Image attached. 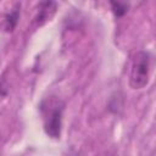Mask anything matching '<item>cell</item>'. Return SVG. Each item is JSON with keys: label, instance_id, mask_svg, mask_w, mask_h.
Listing matches in <instances>:
<instances>
[{"label": "cell", "instance_id": "obj_3", "mask_svg": "<svg viewBox=\"0 0 156 156\" xmlns=\"http://www.w3.org/2000/svg\"><path fill=\"white\" fill-rule=\"evenodd\" d=\"M57 5L54 1H41L37 5L35 15L33 17V24L35 27H40L48 21H50L55 12H56Z\"/></svg>", "mask_w": 156, "mask_h": 156}, {"label": "cell", "instance_id": "obj_2", "mask_svg": "<svg viewBox=\"0 0 156 156\" xmlns=\"http://www.w3.org/2000/svg\"><path fill=\"white\" fill-rule=\"evenodd\" d=\"M150 55L146 51H138L132 60L129 71V85L132 89L144 88L150 77Z\"/></svg>", "mask_w": 156, "mask_h": 156}, {"label": "cell", "instance_id": "obj_4", "mask_svg": "<svg viewBox=\"0 0 156 156\" xmlns=\"http://www.w3.org/2000/svg\"><path fill=\"white\" fill-rule=\"evenodd\" d=\"M110 5H111V7H112V12H113L117 17L123 16V15L127 12V10H128V5H127V4L111 1V2H110Z\"/></svg>", "mask_w": 156, "mask_h": 156}, {"label": "cell", "instance_id": "obj_1", "mask_svg": "<svg viewBox=\"0 0 156 156\" xmlns=\"http://www.w3.org/2000/svg\"><path fill=\"white\" fill-rule=\"evenodd\" d=\"M63 110H65V102L56 96H49L45 100H43L40 104L44 130L49 136L54 139L60 138Z\"/></svg>", "mask_w": 156, "mask_h": 156}, {"label": "cell", "instance_id": "obj_5", "mask_svg": "<svg viewBox=\"0 0 156 156\" xmlns=\"http://www.w3.org/2000/svg\"><path fill=\"white\" fill-rule=\"evenodd\" d=\"M7 83L2 77H0V101L7 96Z\"/></svg>", "mask_w": 156, "mask_h": 156}]
</instances>
